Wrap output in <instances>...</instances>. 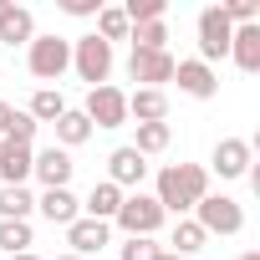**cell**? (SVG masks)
Returning <instances> with one entry per match:
<instances>
[{"label":"cell","instance_id":"30","mask_svg":"<svg viewBox=\"0 0 260 260\" xmlns=\"http://www.w3.org/2000/svg\"><path fill=\"white\" fill-rule=\"evenodd\" d=\"M219 16L230 26H255L260 21V6H255V0H219Z\"/></svg>","mask_w":260,"mask_h":260},{"label":"cell","instance_id":"17","mask_svg":"<svg viewBox=\"0 0 260 260\" xmlns=\"http://www.w3.org/2000/svg\"><path fill=\"white\" fill-rule=\"evenodd\" d=\"M122 209V189L117 184H107V179H97L92 184V194L82 199V214L87 219H102V224H112V214Z\"/></svg>","mask_w":260,"mask_h":260},{"label":"cell","instance_id":"3","mask_svg":"<svg viewBox=\"0 0 260 260\" xmlns=\"http://www.w3.org/2000/svg\"><path fill=\"white\" fill-rule=\"evenodd\" d=\"M26 67H31V77H41V82H61L67 72H72V41L67 36H31V46H26Z\"/></svg>","mask_w":260,"mask_h":260},{"label":"cell","instance_id":"26","mask_svg":"<svg viewBox=\"0 0 260 260\" xmlns=\"http://www.w3.org/2000/svg\"><path fill=\"white\" fill-rule=\"evenodd\" d=\"M31 245H36L31 219H0V250H6V255H21V250H31Z\"/></svg>","mask_w":260,"mask_h":260},{"label":"cell","instance_id":"25","mask_svg":"<svg viewBox=\"0 0 260 260\" xmlns=\"http://www.w3.org/2000/svg\"><path fill=\"white\" fill-rule=\"evenodd\" d=\"M204 240H209V235H204V230H199L194 219H179V224H174V235H169L174 255H184V260H194V255L204 250Z\"/></svg>","mask_w":260,"mask_h":260},{"label":"cell","instance_id":"5","mask_svg":"<svg viewBox=\"0 0 260 260\" xmlns=\"http://www.w3.org/2000/svg\"><path fill=\"white\" fill-rule=\"evenodd\" d=\"M189 219H194L204 235H240V230H245V209H240V199H230V194H204Z\"/></svg>","mask_w":260,"mask_h":260},{"label":"cell","instance_id":"2","mask_svg":"<svg viewBox=\"0 0 260 260\" xmlns=\"http://www.w3.org/2000/svg\"><path fill=\"white\" fill-rule=\"evenodd\" d=\"M164 219H169V214H164L158 199L143 194V189H138V194H122V209L112 214V224H117L127 240H153V235L164 230Z\"/></svg>","mask_w":260,"mask_h":260},{"label":"cell","instance_id":"7","mask_svg":"<svg viewBox=\"0 0 260 260\" xmlns=\"http://www.w3.org/2000/svg\"><path fill=\"white\" fill-rule=\"evenodd\" d=\"M230 36H235V26L219 16V6H204L199 11V61L214 67L219 56H230Z\"/></svg>","mask_w":260,"mask_h":260},{"label":"cell","instance_id":"35","mask_svg":"<svg viewBox=\"0 0 260 260\" xmlns=\"http://www.w3.org/2000/svg\"><path fill=\"white\" fill-rule=\"evenodd\" d=\"M235 260H260V250H245V255H235Z\"/></svg>","mask_w":260,"mask_h":260},{"label":"cell","instance_id":"6","mask_svg":"<svg viewBox=\"0 0 260 260\" xmlns=\"http://www.w3.org/2000/svg\"><path fill=\"white\" fill-rule=\"evenodd\" d=\"M87 122H92V133L97 127H122L127 122V92L122 87H112V82H102V87H92L87 92Z\"/></svg>","mask_w":260,"mask_h":260},{"label":"cell","instance_id":"36","mask_svg":"<svg viewBox=\"0 0 260 260\" xmlns=\"http://www.w3.org/2000/svg\"><path fill=\"white\" fill-rule=\"evenodd\" d=\"M158 260H184V255H174V250H164V255H158Z\"/></svg>","mask_w":260,"mask_h":260},{"label":"cell","instance_id":"14","mask_svg":"<svg viewBox=\"0 0 260 260\" xmlns=\"http://www.w3.org/2000/svg\"><path fill=\"white\" fill-rule=\"evenodd\" d=\"M36 36V16L26 6H16V0H0V41L6 46H31Z\"/></svg>","mask_w":260,"mask_h":260},{"label":"cell","instance_id":"21","mask_svg":"<svg viewBox=\"0 0 260 260\" xmlns=\"http://www.w3.org/2000/svg\"><path fill=\"white\" fill-rule=\"evenodd\" d=\"M36 194L26 184H0V219H31Z\"/></svg>","mask_w":260,"mask_h":260},{"label":"cell","instance_id":"22","mask_svg":"<svg viewBox=\"0 0 260 260\" xmlns=\"http://www.w3.org/2000/svg\"><path fill=\"white\" fill-rule=\"evenodd\" d=\"M92 21H97V31H92V36H102L107 46H112V41H127V36H133V26H127L122 6H102V11L92 16Z\"/></svg>","mask_w":260,"mask_h":260},{"label":"cell","instance_id":"20","mask_svg":"<svg viewBox=\"0 0 260 260\" xmlns=\"http://www.w3.org/2000/svg\"><path fill=\"white\" fill-rule=\"evenodd\" d=\"M51 127H56V148H67V153H72V148H82V143L92 138V122H87V112H82V107H67Z\"/></svg>","mask_w":260,"mask_h":260},{"label":"cell","instance_id":"13","mask_svg":"<svg viewBox=\"0 0 260 260\" xmlns=\"http://www.w3.org/2000/svg\"><path fill=\"white\" fill-rule=\"evenodd\" d=\"M67 245H72V255H82V260H87V255H97V260H102V245H112V224H102V219H87V214H82V219H72V224H67Z\"/></svg>","mask_w":260,"mask_h":260},{"label":"cell","instance_id":"33","mask_svg":"<svg viewBox=\"0 0 260 260\" xmlns=\"http://www.w3.org/2000/svg\"><path fill=\"white\" fill-rule=\"evenodd\" d=\"M6 127H11V102H0V138H6Z\"/></svg>","mask_w":260,"mask_h":260},{"label":"cell","instance_id":"1","mask_svg":"<svg viewBox=\"0 0 260 260\" xmlns=\"http://www.w3.org/2000/svg\"><path fill=\"white\" fill-rule=\"evenodd\" d=\"M204 194H209V169L204 164H169V169H158V194L153 199H158L164 214L189 219Z\"/></svg>","mask_w":260,"mask_h":260},{"label":"cell","instance_id":"4","mask_svg":"<svg viewBox=\"0 0 260 260\" xmlns=\"http://www.w3.org/2000/svg\"><path fill=\"white\" fill-rule=\"evenodd\" d=\"M72 72L87 82V92L102 87V82L112 77V46H107L102 36H92V31L77 36V41H72Z\"/></svg>","mask_w":260,"mask_h":260},{"label":"cell","instance_id":"18","mask_svg":"<svg viewBox=\"0 0 260 260\" xmlns=\"http://www.w3.org/2000/svg\"><path fill=\"white\" fill-rule=\"evenodd\" d=\"M36 209H41L51 224H61V230H67L72 219H82V199H77L72 189H46V194L36 199Z\"/></svg>","mask_w":260,"mask_h":260},{"label":"cell","instance_id":"12","mask_svg":"<svg viewBox=\"0 0 260 260\" xmlns=\"http://www.w3.org/2000/svg\"><path fill=\"white\" fill-rule=\"evenodd\" d=\"M72 174H77V164H72V153L67 148H41L36 153V164H31V179H41V189H67L72 184Z\"/></svg>","mask_w":260,"mask_h":260},{"label":"cell","instance_id":"24","mask_svg":"<svg viewBox=\"0 0 260 260\" xmlns=\"http://www.w3.org/2000/svg\"><path fill=\"white\" fill-rule=\"evenodd\" d=\"M26 112H31L36 122H56V117L67 112V97H61L56 87H36V92H31V107H26Z\"/></svg>","mask_w":260,"mask_h":260},{"label":"cell","instance_id":"15","mask_svg":"<svg viewBox=\"0 0 260 260\" xmlns=\"http://www.w3.org/2000/svg\"><path fill=\"white\" fill-rule=\"evenodd\" d=\"M31 164H36V148L0 138V184H26L31 179Z\"/></svg>","mask_w":260,"mask_h":260},{"label":"cell","instance_id":"34","mask_svg":"<svg viewBox=\"0 0 260 260\" xmlns=\"http://www.w3.org/2000/svg\"><path fill=\"white\" fill-rule=\"evenodd\" d=\"M11 260H41V255H36V250H21V255H11Z\"/></svg>","mask_w":260,"mask_h":260},{"label":"cell","instance_id":"11","mask_svg":"<svg viewBox=\"0 0 260 260\" xmlns=\"http://www.w3.org/2000/svg\"><path fill=\"white\" fill-rule=\"evenodd\" d=\"M127 77H133L138 87L164 92V82H174V56L169 51H133L127 56Z\"/></svg>","mask_w":260,"mask_h":260},{"label":"cell","instance_id":"16","mask_svg":"<svg viewBox=\"0 0 260 260\" xmlns=\"http://www.w3.org/2000/svg\"><path fill=\"white\" fill-rule=\"evenodd\" d=\"M230 56H235V67L240 72H260V21L255 26H235V36H230Z\"/></svg>","mask_w":260,"mask_h":260},{"label":"cell","instance_id":"23","mask_svg":"<svg viewBox=\"0 0 260 260\" xmlns=\"http://www.w3.org/2000/svg\"><path fill=\"white\" fill-rule=\"evenodd\" d=\"M169 143H174V127H169V122H138V143H133V153L153 158V153H164Z\"/></svg>","mask_w":260,"mask_h":260},{"label":"cell","instance_id":"19","mask_svg":"<svg viewBox=\"0 0 260 260\" xmlns=\"http://www.w3.org/2000/svg\"><path fill=\"white\" fill-rule=\"evenodd\" d=\"M127 117H138V122H169V92H153V87L127 92Z\"/></svg>","mask_w":260,"mask_h":260},{"label":"cell","instance_id":"9","mask_svg":"<svg viewBox=\"0 0 260 260\" xmlns=\"http://www.w3.org/2000/svg\"><path fill=\"white\" fill-rule=\"evenodd\" d=\"M214 174L219 179H250V164H255V143L250 138H219L214 153H209Z\"/></svg>","mask_w":260,"mask_h":260},{"label":"cell","instance_id":"28","mask_svg":"<svg viewBox=\"0 0 260 260\" xmlns=\"http://www.w3.org/2000/svg\"><path fill=\"white\" fill-rule=\"evenodd\" d=\"M164 11H169V0H127V6H122L127 26H148V21H164Z\"/></svg>","mask_w":260,"mask_h":260},{"label":"cell","instance_id":"31","mask_svg":"<svg viewBox=\"0 0 260 260\" xmlns=\"http://www.w3.org/2000/svg\"><path fill=\"white\" fill-rule=\"evenodd\" d=\"M158 255H164V245H153V240H127L117 250V260H158Z\"/></svg>","mask_w":260,"mask_h":260},{"label":"cell","instance_id":"37","mask_svg":"<svg viewBox=\"0 0 260 260\" xmlns=\"http://www.w3.org/2000/svg\"><path fill=\"white\" fill-rule=\"evenodd\" d=\"M56 260H82V255H72V250H67V255H56Z\"/></svg>","mask_w":260,"mask_h":260},{"label":"cell","instance_id":"29","mask_svg":"<svg viewBox=\"0 0 260 260\" xmlns=\"http://www.w3.org/2000/svg\"><path fill=\"white\" fill-rule=\"evenodd\" d=\"M36 127H41V122H36L26 107H11V127H6L11 143H26V148H31V143H36Z\"/></svg>","mask_w":260,"mask_h":260},{"label":"cell","instance_id":"8","mask_svg":"<svg viewBox=\"0 0 260 260\" xmlns=\"http://www.w3.org/2000/svg\"><path fill=\"white\" fill-rule=\"evenodd\" d=\"M143 179H148V158L133 153V143H122V148L107 153V184H117L122 194H138Z\"/></svg>","mask_w":260,"mask_h":260},{"label":"cell","instance_id":"27","mask_svg":"<svg viewBox=\"0 0 260 260\" xmlns=\"http://www.w3.org/2000/svg\"><path fill=\"white\" fill-rule=\"evenodd\" d=\"M133 51H169V26L164 21H148V26H133Z\"/></svg>","mask_w":260,"mask_h":260},{"label":"cell","instance_id":"10","mask_svg":"<svg viewBox=\"0 0 260 260\" xmlns=\"http://www.w3.org/2000/svg\"><path fill=\"white\" fill-rule=\"evenodd\" d=\"M174 82H179V92H184V97H194V102H209V97L219 92V72H214V67H204L199 56L174 61Z\"/></svg>","mask_w":260,"mask_h":260},{"label":"cell","instance_id":"32","mask_svg":"<svg viewBox=\"0 0 260 260\" xmlns=\"http://www.w3.org/2000/svg\"><path fill=\"white\" fill-rule=\"evenodd\" d=\"M61 11L77 16V21H92V16L102 11V0H61Z\"/></svg>","mask_w":260,"mask_h":260}]
</instances>
